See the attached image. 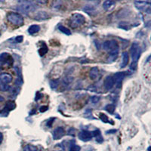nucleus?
<instances>
[{"label": "nucleus", "instance_id": "aec40b11", "mask_svg": "<svg viewBox=\"0 0 151 151\" xmlns=\"http://www.w3.org/2000/svg\"><path fill=\"white\" fill-rule=\"evenodd\" d=\"M58 29L60 32H62V33H64L65 35H67V36H70L71 35L70 30L69 29H67V28L65 27L64 26H63V25H60V26L58 27Z\"/></svg>", "mask_w": 151, "mask_h": 151}, {"label": "nucleus", "instance_id": "6e6552de", "mask_svg": "<svg viewBox=\"0 0 151 151\" xmlns=\"http://www.w3.org/2000/svg\"><path fill=\"white\" fill-rule=\"evenodd\" d=\"M12 64H13V58L9 53H2L0 55V66H3L5 64L11 66Z\"/></svg>", "mask_w": 151, "mask_h": 151}, {"label": "nucleus", "instance_id": "c756f323", "mask_svg": "<svg viewBox=\"0 0 151 151\" xmlns=\"http://www.w3.org/2000/svg\"><path fill=\"white\" fill-rule=\"evenodd\" d=\"M101 98L99 96H92L91 98V101L92 104H97L99 102Z\"/></svg>", "mask_w": 151, "mask_h": 151}, {"label": "nucleus", "instance_id": "f8f14e48", "mask_svg": "<svg viewBox=\"0 0 151 151\" xmlns=\"http://www.w3.org/2000/svg\"><path fill=\"white\" fill-rule=\"evenodd\" d=\"M15 107H16L15 103H14V101H9L6 103V104H5V107H4V109L2 110V111L1 112V114L5 113V115L7 116L8 114H9V111L14 110Z\"/></svg>", "mask_w": 151, "mask_h": 151}, {"label": "nucleus", "instance_id": "f3484780", "mask_svg": "<svg viewBox=\"0 0 151 151\" xmlns=\"http://www.w3.org/2000/svg\"><path fill=\"white\" fill-rule=\"evenodd\" d=\"M98 74H99V70L97 67H94L90 70L89 72V76L90 78L91 79H95L98 76Z\"/></svg>", "mask_w": 151, "mask_h": 151}, {"label": "nucleus", "instance_id": "ddd939ff", "mask_svg": "<svg viewBox=\"0 0 151 151\" xmlns=\"http://www.w3.org/2000/svg\"><path fill=\"white\" fill-rule=\"evenodd\" d=\"M50 18L49 14L47 13L46 12H37L34 16V19L36 21H45V20H48Z\"/></svg>", "mask_w": 151, "mask_h": 151}, {"label": "nucleus", "instance_id": "58836bf2", "mask_svg": "<svg viewBox=\"0 0 151 151\" xmlns=\"http://www.w3.org/2000/svg\"><path fill=\"white\" fill-rule=\"evenodd\" d=\"M4 101V98L0 95V102H2Z\"/></svg>", "mask_w": 151, "mask_h": 151}, {"label": "nucleus", "instance_id": "4c0bfd02", "mask_svg": "<svg viewBox=\"0 0 151 151\" xmlns=\"http://www.w3.org/2000/svg\"><path fill=\"white\" fill-rule=\"evenodd\" d=\"M38 94H40V96H42V94H40V93H39V92H38ZM40 96H37V98H36V99H35V100H36V101H38V100L40 99Z\"/></svg>", "mask_w": 151, "mask_h": 151}, {"label": "nucleus", "instance_id": "473e14b6", "mask_svg": "<svg viewBox=\"0 0 151 151\" xmlns=\"http://www.w3.org/2000/svg\"><path fill=\"white\" fill-rule=\"evenodd\" d=\"M9 88V86L8 85H5V84H2V86H1V89L3 91H7L8 89Z\"/></svg>", "mask_w": 151, "mask_h": 151}, {"label": "nucleus", "instance_id": "39448f33", "mask_svg": "<svg viewBox=\"0 0 151 151\" xmlns=\"http://www.w3.org/2000/svg\"><path fill=\"white\" fill-rule=\"evenodd\" d=\"M150 2L148 1H135L134 2V5L139 11L144 12L147 14H150Z\"/></svg>", "mask_w": 151, "mask_h": 151}, {"label": "nucleus", "instance_id": "9d476101", "mask_svg": "<svg viewBox=\"0 0 151 151\" xmlns=\"http://www.w3.org/2000/svg\"><path fill=\"white\" fill-rule=\"evenodd\" d=\"M65 134V131L63 127H57L52 133V137L54 140H60Z\"/></svg>", "mask_w": 151, "mask_h": 151}, {"label": "nucleus", "instance_id": "bb28decb", "mask_svg": "<svg viewBox=\"0 0 151 151\" xmlns=\"http://www.w3.org/2000/svg\"><path fill=\"white\" fill-rule=\"evenodd\" d=\"M58 85H59V81L56 80V79H55V80H52L51 82H50V86H51V88H52V89H56L57 88H58Z\"/></svg>", "mask_w": 151, "mask_h": 151}, {"label": "nucleus", "instance_id": "dca6fc26", "mask_svg": "<svg viewBox=\"0 0 151 151\" xmlns=\"http://www.w3.org/2000/svg\"><path fill=\"white\" fill-rule=\"evenodd\" d=\"M116 2L114 1H111V0H106L105 2H104L103 3V8L104 9V10L109 11L111 9H113V6L115 5Z\"/></svg>", "mask_w": 151, "mask_h": 151}, {"label": "nucleus", "instance_id": "e433bc0d", "mask_svg": "<svg viewBox=\"0 0 151 151\" xmlns=\"http://www.w3.org/2000/svg\"><path fill=\"white\" fill-rule=\"evenodd\" d=\"M2 141H3V134L2 132H0V144H2Z\"/></svg>", "mask_w": 151, "mask_h": 151}, {"label": "nucleus", "instance_id": "4468645a", "mask_svg": "<svg viewBox=\"0 0 151 151\" xmlns=\"http://www.w3.org/2000/svg\"><path fill=\"white\" fill-rule=\"evenodd\" d=\"M0 81L2 84L7 85L12 83V76L9 73H2L0 75Z\"/></svg>", "mask_w": 151, "mask_h": 151}, {"label": "nucleus", "instance_id": "7ed1b4c3", "mask_svg": "<svg viewBox=\"0 0 151 151\" xmlns=\"http://www.w3.org/2000/svg\"><path fill=\"white\" fill-rule=\"evenodd\" d=\"M85 22H86V17L84 15L79 13H74L70 18L69 24L73 29H75L82 26Z\"/></svg>", "mask_w": 151, "mask_h": 151}, {"label": "nucleus", "instance_id": "412c9836", "mask_svg": "<svg viewBox=\"0 0 151 151\" xmlns=\"http://www.w3.org/2000/svg\"><path fill=\"white\" fill-rule=\"evenodd\" d=\"M105 110L108 112L110 114H113L115 111V105L112 104H107L106 106H105Z\"/></svg>", "mask_w": 151, "mask_h": 151}, {"label": "nucleus", "instance_id": "b1692460", "mask_svg": "<svg viewBox=\"0 0 151 151\" xmlns=\"http://www.w3.org/2000/svg\"><path fill=\"white\" fill-rule=\"evenodd\" d=\"M47 52H48V47L46 46L45 44H44V47H42L39 49V54L40 56H44Z\"/></svg>", "mask_w": 151, "mask_h": 151}, {"label": "nucleus", "instance_id": "20e7f679", "mask_svg": "<svg viewBox=\"0 0 151 151\" xmlns=\"http://www.w3.org/2000/svg\"><path fill=\"white\" fill-rule=\"evenodd\" d=\"M7 19L11 24L16 26L21 27L24 23V19L23 16L17 12H9L7 14Z\"/></svg>", "mask_w": 151, "mask_h": 151}, {"label": "nucleus", "instance_id": "7c9ffc66", "mask_svg": "<svg viewBox=\"0 0 151 151\" xmlns=\"http://www.w3.org/2000/svg\"><path fill=\"white\" fill-rule=\"evenodd\" d=\"M23 40H24V36H18L15 38V42L17 43L22 42Z\"/></svg>", "mask_w": 151, "mask_h": 151}, {"label": "nucleus", "instance_id": "cd10ccee", "mask_svg": "<svg viewBox=\"0 0 151 151\" xmlns=\"http://www.w3.org/2000/svg\"><path fill=\"white\" fill-rule=\"evenodd\" d=\"M54 151H65V148H64V146L63 145V144H58L55 147Z\"/></svg>", "mask_w": 151, "mask_h": 151}, {"label": "nucleus", "instance_id": "2f4dec72", "mask_svg": "<svg viewBox=\"0 0 151 151\" xmlns=\"http://www.w3.org/2000/svg\"><path fill=\"white\" fill-rule=\"evenodd\" d=\"M55 118H51L49 119V120L48 121V122H47V126L49 128L52 127V123L54 122V120H55Z\"/></svg>", "mask_w": 151, "mask_h": 151}, {"label": "nucleus", "instance_id": "ea45409f", "mask_svg": "<svg viewBox=\"0 0 151 151\" xmlns=\"http://www.w3.org/2000/svg\"><path fill=\"white\" fill-rule=\"evenodd\" d=\"M1 72H2V69H1V67H0V75H1Z\"/></svg>", "mask_w": 151, "mask_h": 151}, {"label": "nucleus", "instance_id": "a211bd4d", "mask_svg": "<svg viewBox=\"0 0 151 151\" xmlns=\"http://www.w3.org/2000/svg\"><path fill=\"white\" fill-rule=\"evenodd\" d=\"M40 30V27L39 25H36V24H34V25H32L29 27L28 29V33L30 35H33L35 33H38L39 31Z\"/></svg>", "mask_w": 151, "mask_h": 151}, {"label": "nucleus", "instance_id": "c9c22d12", "mask_svg": "<svg viewBox=\"0 0 151 151\" xmlns=\"http://www.w3.org/2000/svg\"><path fill=\"white\" fill-rule=\"evenodd\" d=\"M116 132L117 130H116V129H111V130L106 131V133H107V134H114V133H116Z\"/></svg>", "mask_w": 151, "mask_h": 151}, {"label": "nucleus", "instance_id": "1a4fd4ad", "mask_svg": "<svg viewBox=\"0 0 151 151\" xmlns=\"http://www.w3.org/2000/svg\"><path fill=\"white\" fill-rule=\"evenodd\" d=\"M125 76V72H118L116 73L113 76V80H114V83H116L117 88H121L122 86V83L123 79Z\"/></svg>", "mask_w": 151, "mask_h": 151}, {"label": "nucleus", "instance_id": "4be33fe9", "mask_svg": "<svg viewBox=\"0 0 151 151\" xmlns=\"http://www.w3.org/2000/svg\"><path fill=\"white\" fill-rule=\"evenodd\" d=\"M83 10L88 14H92L95 12V9L93 7V5H86V7L83 9Z\"/></svg>", "mask_w": 151, "mask_h": 151}, {"label": "nucleus", "instance_id": "393cba45", "mask_svg": "<svg viewBox=\"0 0 151 151\" xmlns=\"http://www.w3.org/2000/svg\"><path fill=\"white\" fill-rule=\"evenodd\" d=\"M73 80V77H71V76H67V77L64 78V80H63V84H64V86H67L72 83Z\"/></svg>", "mask_w": 151, "mask_h": 151}, {"label": "nucleus", "instance_id": "c85d7f7f", "mask_svg": "<svg viewBox=\"0 0 151 151\" xmlns=\"http://www.w3.org/2000/svg\"><path fill=\"white\" fill-rule=\"evenodd\" d=\"M81 147L79 145H76V144H73L70 148V150L69 151H80Z\"/></svg>", "mask_w": 151, "mask_h": 151}, {"label": "nucleus", "instance_id": "f704fd0d", "mask_svg": "<svg viewBox=\"0 0 151 151\" xmlns=\"http://www.w3.org/2000/svg\"><path fill=\"white\" fill-rule=\"evenodd\" d=\"M48 109V107L47 106H41L40 109V111L41 112V113H44V112L47 111Z\"/></svg>", "mask_w": 151, "mask_h": 151}, {"label": "nucleus", "instance_id": "6ab92c4d", "mask_svg": "<svg viewBox=\"0 0 151 151\" xmlns=\"http://www.w3.org/2000/svg\"><path fill=\"white\" fill-rule=\"evenodd\" d=\"M119 55V49L114 50L113 52H110V55H109L108 60H110V62H113L117 58Z\"/></svg>", "mask_w": 151, "mask_h": 151}, {"label": "nucleus", "instance_id": "9b49d317", "mask_svg": "<svg viewBox=\"0 0 151 151\" xmlns=\"http://www.w3.org/2000/svg\"><path fill=\"white\" fill-rule=\"evenodd\" d=\"M115 83H114V80H113V76H106V79H104V87L105 90L106 91H110L113 88Z\"/></svg>", "mask_w": 151, "mask_h": 151}, {"label": "nucleus", "instance_id": "a878e982", "mask_svg": "<svg viewBox=\"0 0 151 151\" xmlns=\"http://www.w3.org/2000/svg\"><path fill=\"white\" fill-rule=\"evenodd\" d=\"M99 118H100V119L102 121V122H106V123H109V122H110L108 117H107V116L106 115H105L104 113H100Z\"/></svg>", "mask_w": 151, "mask_h": 151}, {"label": "nucleus", "instance_id": "72a5a7b5", "mask_svg": "<svg viewBox=\"0 0 151 151\" xmlns=\"http://www.w3.org/2000/svg\"><path fill=\"white\" fill-rule=\"evenodd\" d=\"M103 141H104V138H103V137L101 136V134H100V135L97 136L96 137V141H98V143L103 142Z\"/></svg>", "mask_w": 151, "mask_h": 151}, {"label": "nucleus", "instance_id": "5701e85b", "mask_svg": "<svg viewBox=\"0 0 151 151\" xmlns=\"http://www.w3.org/2000/svg\"><path fill=\"white\" fill-rule=\"evenodd\" d=\"M38 148L37 147L32 145V144H27L24 147V151H37Z\"/></svg>", "mask_w": 151, "mask_h": 151}, {"label": "nucleus", "instance_id": "0eeeda50", "mask_svg": "<svg viewBox=\"0 0 151 151\" xmlns=\"http://www.w3.org/2000/svg\"><path fill=\"white\" fill-rule=\"evenodd\" d=\"M78 137L82 141L87 142V141H89L92 139V137H94V134H93L92 132L83 130L79 132V134H78Z\"/></svg>", "mask_w": 151, "mask_h": 151}, {"label": "nucleus", "instance_id": "423d86ee", "mask_svg": "<svg viewBox=\"0 0 151 151\" xmlns=\"http://www.w3.org/2000/svg\"><path fill=\"white\" fill-rule=\"evenodd\" d=\"M103 48L105 51L108 52H113L114 50L119 49V45L116 40H108L104 42Z\"/></svg>", "mask_w": 151, "mask_h": 151}, {"label": "nucleus", "instance_id": "f257e3e1", "mask_svg": "<svg viewBox=\"0 0 151 151\" xmlns=\"http://www.w3.org/2000/svg\"><path fill=\"white\" fill-rule=\"evenodd\" d=\"M130 53L132 59V63L130 66L131 69L133 70H135L136 68H137V61L139 60L141 54V47H140V45L137 42H134L132 45L130 49Z\"/></svg>", "mask_w": 151, "mask_h": 151}, {"label": "nucleus", "instance_id": "f03ea898", "mask_svg": "<svg viewBox=\"0 0 151 151\" xmlns=\"http://www.w3.org/2000/svg\"><path fill=\"white\" fill-rule=\"evenodd\" d=\"M37 9V5L29 1H23L19 2V5L17 7L18 12H21L22 14H28L31 12H33Z\"/></svg>", "mask_w": 151, "mask_h": 151}, {"label": "nucleus", "instance_id": "a19ab883", "mask_svg": "<svg viewBox=\"0 0 151 151\" xmlns=\"http://www.w3.org/2000/svg\"><path fill=\"white\" fill-rule=\"evenodd\" d=\"M0 36H1V31H0Z\"/></svg>", "mask_w": 151, "mask_h": 151}, {"label": "nucleus", "instance_id": "2eb2a0df", "mask_svg": "<svg viewBox=\"0 0 151 151\" xmlns=\"http://www.w3.org/2000/svg\"><path fill=\"white\" fill-rule=\"evenodd\" d=\"M129 53L127 52H124L122 53V61L120 64V67L122 68H124L127 66V64H129Z\"/></svg>", "mask_w": 151, "mask_h": 151}]
</instances>
